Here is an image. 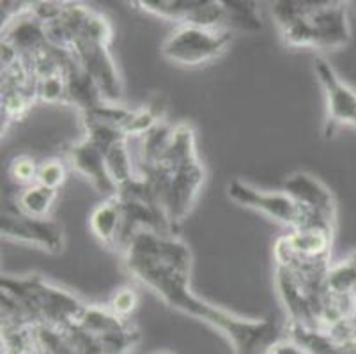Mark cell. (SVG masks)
<instances>
[{"mask_svg": "<svg viewBox=\"0 0 356 354\" xmlns=\"http://www.w3.org/2000/svg\"><path fill=\"white\" fill-rule=\"evenodd\" d=\"M158 354H168V353H158Z\"/></svg>", "mask_w": 356, "mask_h": 354, "instance_id": "23", "label": "cell"}, {"mask_svg": "<svg viewBox=\"0 0 356 354\" xmlns=\"http://www.w3.org/2000/svg\"><path fill=\"white\" fill-rule=\"evenodd\" d=\"M137 305H138L137 292H135L134 289L122 287L115 292L114 296H112V300H110V303L106 305V307L114 312L115 316L129 319V316L134 314L135 308H137Z\"/></svg>", "mask_w": 356, "mask_h": 354, "instance_id": "21", "label": "cell"}, {"mask_svg": "<svg viewBox=\"0 0 356 354\" xmlns=\"http://www.w3.org/2000/svg\"><path fill=\"white\" fill-rule=\"evenodd\" d=\"M227 193L231 200H234L239 206L266 214L275 222L289 227L291 230L309 225V214L284 191H264L234 179L229 183Z\"/></svg>", "mask_w": 356, "mask_h": 354, "instance_id": "6", "label": "cell"}, {"mask_svg": "<svg viewBox=\"0 0 356 354\" xmlns=\"http://www.w3.org/2000/svg\"><path fill=\"white\" fill-rule=\"evenodd\" d=\"M66 158L71 168L86 177L95 190L105 199L118 195V186L108 174L105 161V149L99 147L87 136H82L79 142H73L66 147Z\"/></svg>", "mask_w": 356, "mask_h": 354, "instance_id": "12", "label": "cell"}, {"mask_svg": "<svg viewBox=\"0 0 356 354\" xmlns=\"http://www.w3.org/2000/svg\"><path fill=\"white\" fill-rule=\"evenodd\" d=\"M225 4V15H227V29L229 25L241 31H259L262 27L261 18L257 16V8L254 2H223Z\"/></svg>", "mask_w": 356, "mask_h": 354, "instance_id": "17", "label": "cell"}, {"mask_svg": "<svg viewBox=\"0 0 356 354\" xmlns=\"http://www.w3.org/2000/svg\"><path fill=\"white\" fill-rule=\"evenodd\" d=\"M282 191L309 214V225L303 229H326L335 232V197L317 177L307 172H294L284 181Z\"/></svg>", "mask_w": 356, "mask_h": 354, "instance_id": "7", "label": "cell"}, {"mask_svg": "<svg viewBox=\"0 0 356 354\" xmlns=\"http://www.w3.org/2000/svg\"><path fill=\"white\" fill-rule=\"evenodd\" d=\"M122 259L138 284L174 310L218 331L231 344L234 354H266L268 347L282 337L277 323L268 317L236 316L197 296L190 287L192 252L176 234L140 230L124 250Z\"/></svg>", "mask_w": 356, "mask_h": 354, "instance_id": "1", "label": "cell"}, {"mask_svg": "<svg viewBox=\"0 0 356 354\" xmlns=\"http://www.w3.org/2000/svg\"><path fill=\"white\" fill-rule=\"evenodd\" d=\"M66 165H64L63 160H59V158H48V160L40 163L35 183L44 188H50V190L59 191V188L66 181Z\"/></svg>", "mask_w": 356, "mask_h": 354, "instance_id": "18", "label": "cell"}, {"mask_svg": "<svg viewBox=\"0 0 356 354\" xmlns=\"http://www.w3.org/2000/svg\"><path fill=\"white\" fill-rule=\"evenodd\" d=\"M0 285L2 296L9 298L25 319L59 331L74 326L87 307L73 292L50 284L40 275H6Z\"/></svg>", "mask_w": 356, "mask_h": 354, "instance_id": "4", "label": "cell"}, {"mask_svg": "<svg viewBox=\"0 0 356 354\" xmlns=\"http://www.w3.org/2000/svg\"><path fill=\"white\" fill-rule=\"evenodd\" d=\"M2 238L35 246L54 255L63 252L66 245L64 229L57 220L32 218L16 209H8L2 214Z\"/></svg>", "mask_w": 356, "mask_h": 354, "instance_id": "11", "label": "cell"}, {"mask_svg": "<svg viewBox=\"0 0 356 354\" xmlns=\"http://www.w3.org/2000/svg\"><path fill=\"white\" fill-rule=\"evenodd\" d=\"M140 175L154 188L168 222L176 229L193 209L206 179L192 126L184 122L174 126L172 138L161 160L153 170Z\"/></svg>", "mask_w": 356, "mask_h": 354, "instance_id": "2", "label": "cell"}, {"mask_svg": "<svg viewBox=\"0 0 356 354\" xmlns=\"http://www.w3.org/2000/svg\"><path fill=\"white\" fill-rule=\"evenodd\" d=\"M266 354H309L302 344L294 340L293 337H280L268 347Z\"/></svg>", "mask_w": 356, "mask_h": 354, "instance_id": "22", "label": "cell"}, {"mask_svg": "<svg viewBox=\"0 0 356 354\" xmlns=\"http://www.w3.org/2000/svg\"><path fill=\"white\" fill-rule=\"evenodd\" d=\"M105 161L110 177H112L114 184L118 186V190L131 183L138 175L137 167H135L134 160H131V152L128 149V138H121V140L108 145L105 149Z\"/></svg>", "mask_w": 356, "mask_h": 354, "instance_id": "14", "label": "cell"}, {"mask_svg": "<svg viewBox=\"0 0 356 354\" xmlns=\"http://www.w3.org/2000/svg\"><path fill=\"white\" fill-rule=\"evenodd\" d=\"M135 6L144 13L177 25L227 29L225 4L220 0H138Z\"/></svg>", "mask_w": 356, "mask_h": 354, "instance_id": "8", "label": "cell"}, {"mask_svg": "<svg viewBox=\"0 0 356 354\" xmlns=\"http://www.w3.org/2000/svg\"><path fill=\"white\" fill-rule=\"evenodd\" d=\"M38 168H40V163H35L34 158H31L27 154H20L13 158L11 165H9V177L16 184L27 188L31 184H35Z\"/></svg>", "mask_w": 356, "mask_h": 354, "instance_id": "20", "label": "cell"}, {"mask_svg": "<svg viewBox=\"0 0 356 354\" xmlns=\"http://www.w3.org/2000/svg\"><path fill=\"white\" fill-rule=\"evenodd\" d=\"M325 289L330 294H356V252L330 266Z\"/></svg>", "mask_w": 356, "mask_h": 354, "instance_id": "16", "label": "cell"}, {"mask_svg": "<svg viewBox=\"0 0 356 354\" xmlns=\"http://www.w3.org/2000/svg\"><path fill=\"white\" fill-rule=\"evenodd\" d=\"M231 47V31L177 25L161 43V55L174 64L197 67L222 57Z\"/></svg>", "mask_w": 356, "mask_h": 354, "instance_id": "5", "label": "cell"}, {"mask_svg": "<svg viewBox=\"0 0 356 354\" xmlns=\"http://www.w3.org/2000/svg\"><path fill=\"white\" fill-rule=\"evenodd\" d=\"M314 70L325 89L326 124L325 135L333 136L341 128L356 129V92L342 80L323 57L314 58Z\"/></svg>", "mask_w": 356, "mask_h": 354, "instance_id": "10", "label": "cell"}, {"mask_svg": "<svg viewBox=\"0 0 356 354\" xmlns=\"http://www.w3.org/2000/svg\"><path fill=\"white\" fill-rule=\"evenodd\" d=\"M89 225L99 243L106 245L108 248L121 250L122 209L118 195L108 197L92 209Z\"/></svg>", "mask_w": 356, "mask_h": 354, "instance_id": "13", "label": "cell"}, {"mask_svg": "<svg viewBox=\"0 0 356 354\" xmlns=\"http://www.w3.org/2000/svg\"><path fill=\"white\" fill-rule=\"evenodd\" d=\"M38 99L44 103H66V78L64 74L35 80Z\"/></svg>", "mask_w": 356, "mask_h": 354, "instance_id": "19", "label": "cell"}, {"mask_svg": "<svg viewBox=\"0 0 356 354\" xmlns=\"http://www.w3.org/2000/svg\"><path fill=\"white\" fill-rule=\"evenodd\" d=\"M71 54L80 67L98 86L103 99L112 105H122V80L108 45L76 39L71 45Z\"/></svg>", "mask_w": 356, "mask_h": 354, "instance_id": "9", "label": "cell"}, {"mask_svg": "<svg viewBox=\"0 0 356 354\" xmlns=\"http://www.w3.org/2000/svg\"><path fill=\"white\" fill-rule=\"evenodd\" d=\"M55 199H57V191L35 183L24 188L18 193L15 209L25 216H32V218H48Z\"/></svg>", "mask_w": 356, "mask_h": 354, "instance_id": "15", "label": "cell"}, {"mask_svg": "<svg viewBox=\"0 0 356 354\" xmlns=\"http://www.w3.org/2000/svg\"><path fill=\"white\" fill-rule=\"evenodd\" d=\"M271 16L287 47L337 50L351 41L346 2L282 0L271 4Z\"/></svg>", "mask_w": 356, "mask_h": 354, "instance_id": "3", "label": "cell"}]
</instances>
